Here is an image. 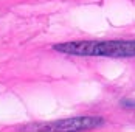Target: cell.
Listing matches in <instances>:
<instances>
[{
	"instance_id": "cell-1",
	"label": "cell",
	"mask_w": 135,
	"mask_h": 132,
	"mask_svg": "<svg viewBox=\"0 0 135 132\" xmlns=\"http://www.w3.org/2000/svg\"><path fill=\"white\" fill-rule=\"evenodd\" d=\"M53 48L56 51L75 56L134 58L135 40H78V42L56 44Z\"/></svg>"
},
{
	"instance_id": "cell-2",
	"label": "cell",
	"mask_w": 135,
	"mask_h": 132,
	"mask_svg": "<svg viewBox=\"0 0 135 132\" xmlns=\"http://www.w3.org/2000/svg\"><path fill=\"white\" fill-rule=\"evenodd\" d=\"M104 123L99 117H78V118H67L61 121H53L42 126H28L27 131H85L93 129Z\"/></svg>"
}]
</instances>
